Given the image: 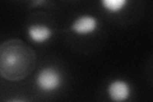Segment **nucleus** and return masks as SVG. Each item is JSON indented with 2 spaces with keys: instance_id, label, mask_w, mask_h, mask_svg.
<instances>
[{
  "instance_id": "obj_7",
  "label": "nucleus",
  "mask_w": 153,
  "mask_h": 102,
  "mask_svg": "<svg viewBox=\"0 0 153 102\" xmlns=\"http://www.w3.org/2000/svg\"><path fill=\"white\" fill-rule=\"evenodd\" d=\"M7 102H30V101H27V100H25V98H19V97H16V98L8 100Z\"/></svg>"
},
{
  "instance_id": "obj_2",
  "label": "nucleus",
  "mask_w": 153,
  "mask_h": 102,
  "mask_svg": "<svg viewBox=\"0 0 153 102\" xmlns=\"http://www.w3.org/2000/svg\"><path fill=\"white\" fill-rule=\"evenodd\" d=\"M36 88L44 95H51L60 91L64 86V74L54 65H46L37 71L35 77Z\"/></svg>"
},
{
  "instance_id": "obj_6",
  "label": "nucleus",
  "mask_w": 153,
  "mask_h": 102,
  "mask_svg": "<svg viewBox=\"0 0 153 102\" xmlns=\"http://www.w3.org/2000/svg\"><path fill=\"white\" fill-rule=\"evenodd\" d=\"M100 5L107 14L111 16H119L126 10L129 5L128 0H102Z\"/></svg>"
},
{
  "instance_id": "obj_5",
  "label": "nucleus",
  "mask_w": 153,
  "mask_h": 102,
  "mask_svg": "<svg viewBox=\"0 0 153 102\" xmlns=\"http://www.w3.org/2000/svg\"><path fill=\"white\" fill-rule=\"evenodd\" d=\"M27 37L35 45H45L54 37V30L45 23H32L27 27Z\"/></svg>"
},
{
  "instance_id": "obj_1",
  "label": "nucleus",
  "mask_w": 153,
  "mask_h": 102,
  "mask_svg": "<svg viewBox=\"0 0 153 102\" xmlns=\"http://www.w3.org/2000/svg\"><path fill=\"white\" fill-rule=\"evenodd\" d=\"M35 61L36 56L32 48L19 40H8L0 47V74L7 80L25 79Z\"/></svg>"
},
{
  "instance_id": "obj_4",
  "label": "nucleus",
  "mask_w": 153,
  "mask_h": 102,
  "mask_svg": "<svg viewBox=\"0 0 153 102\" xmlns=\"http://www.w3.org/2000/svg\"><path fill=\"white\" fill-rule=\"evenodd\" d=\"M106 96L110 102H128L133 97V86L124 78H114L106 86Z\"/></svg>"
},
{
  "instance_id": "obj_3",
  "label": "nucleus",
  "mask_w": 153,
  "mask_h": 102,
  "mask_svg": "<svg viewBox=\"0 0 153 102\" xmlns=\"http://www.w3.org/2000/svg\"><path fill=\"white\" fill-rule=\"evenodd\" d=\"M100 28V21L92 14H80L75 17L70 23L69 30L73 35L78 37H88L97 33Z\"/></svg>"
}]
</instances>
